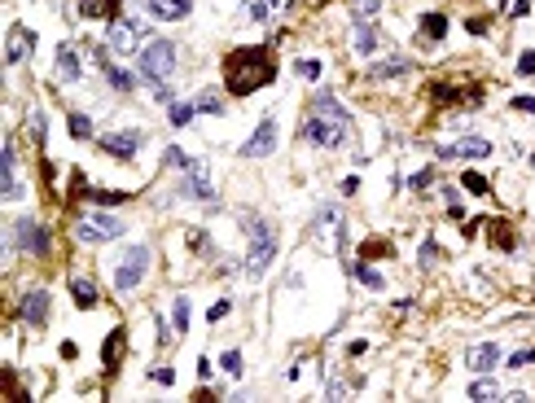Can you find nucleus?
Listing matches in <instances>:
<instances>
[{"label":"nucleus","mask_w":535,"mask_h":403,"mask_svg":"<svg viewBox=\"0 0 535 403\" xmlns=\"http://www.w3.org/2000/svg\"><path fill=\"white\" fill-rule=\"evenodd\" d=\"M272 79H276V62L268 53V44H246L224 57V84L233 96H250Z\"/></svg>","instance_id":"nucleus-1"},{"label":"nucleus","mask_w":535,"mask_h":403,"mask_svg":"<svg viewBox=\"0 0 535 403\" xmlns=\"http://www.w3.org/2000/svg\"><path fill=\"white\" fill-rule=\"evenodd\" d=\"M347 123H351V114L338 106V96H334V92H316V96H312V106H308L303 136L316 140V145H325V149H334V145L347 140Z\"/></svg>","instance_id":"nucleus-2"},{"label":"nucleus","mask_w":535,"mask_h":403,"mask_svg":"<svg viewBox=\"0 0 535 403\" xmlns=\"http://www.w3.org/2000/svg\"><path fill=\"white\" fill-rule=\"evenodd\" d=\"M175 70V44L171 40H154V44H145L141 48V74H145V79L149 84H154V92L158 96H167V74Z\"/></svg>","instance_id":"nucleus-3"},{"label":"nucleus","mask_w":535,"mask_h":403,"mask_svg":"<svg viewBox=\"0 0 535 403\" xmlns=\"http://www.w3.org/2000/svg\"><path fill=\"white\" fill-rule=\"evenodd\" d=\"M246 237H250V250H246V272L250 276H264L268 263L276 259V233H272V223L268 219H250L246 223Z\"/></svg>","instance_id":"nucleus-4"},{"label":"nucleus","mask_w":535,"mask_h":403,"mask_svg":"<svg viewBox=\"0 0 535 403\" xmlns=\"http://www.w3.org/2000/svg\"><path fill=\"white\" fill-rule=\"evenodd\" d=\"M123 228H127L123 219H114V215H106V211H92V215H84L80 223H75V237H80V241H92V245H101V241L123 237Z\"/></svg>","instance_id":"nucleus-5"},{"label":"nucleus","mask_w":535,"mask_h":403,"mask_svg":"<svg viewBox=\"0 0 535 403\" xmlns=\"http://www.w3.org/2000/svg\"><path fill=\"white\" fill-rule=\"evenodd\" d=\"M141 40H145L141 18H114L106 27V48H114V53H141Z\"/></svg>","instance_id":"nucleus-6"},{"label":"nucleus","mask_w":535,"mask_h":403,"mask_svg":"<svg viewBox=\"0 0 535 403\" xmlns=\"http://www.w3.org/2000/svg\"><path fill=\"white\" fill-rule=\"evenodd\" d=\"M145 272H149V250L145 245H127L119 255V267H114V285L119 289H136Z\"/></svg>","instance_id":"nucleus-7"},{"label":"nucleus","mask_w":535,"mask_h":403,"mask_svg":"<svg viewBox=\"0 0 535 403\" xmlns=\"http://www.w3.org/2000/svg\"><path fill=\"white\" fill-rule=\"evenodd\" d=\"M13 241H18V250H27V255H48V228L40 219H18Z\"/></svg>","instance_id":"nucleus-8"},{"label":"nucleus","mask_w":535,"mask_h":403,"mask_svg":"<svg viewBox=\"0 0 535 403\" xmlns=\"http://www.w3.org/2000/svg\"><path fill=\"white\" fill-rule=\"evenodd\" d=\"M439 158L443 162H452V158H492V140H482V136L448 140V145H439Z\"/></svg>","instance_id":"nucleus-9"},{"label":"nucleus","mask_w":535,"mask_h":403,"mask_svg":"<svg viewBox=\"0 0 535 403\" xmlns=\"http://www.w3.org/2000/svg\"><path fill=\"white\" fill-rule=\"evenodd\" d=\"M272 149H276V118L264 114V118H259V128H254V136L242 145V154H246V158H268Z\"/></svg>","instance_id":"nucleus-10"},{"label":"nucleus","mask_w":535,"mask_h":403,"mask_svg":"<svg viewBox=\"0 0 535 403\" xmlns=\"http://www.w3.org/2000/svg\"><path fill=\"white\" fill-rule=\"evenodd\" d=\"M180 193L193 197V202H215V184H211V175H207V167H202V162H193V167L185 171Z\"/></svg>","instance_id":"nucleus-11"},{"label":"nucleus","mask_w":535,"mask_h":403,"mask_svg":"<svg viewBox=\"0 0 535 403\" xmlns=\"http://www.w3.org/2000/svg\"><path fill=\"white\" fill-rule=\"evenodd\" d=\"M141 140H145V132H110V136H101V149L106 154H114V158H136V149H141Z\"/></svg>","instance_id":"nucleus-12"},{"label":"nucleus","mask_w":535,"mask_h":403,"mask_svg":"<svg viewBox=\"0 0 535 403\" xmlns=\"http://www.w3.org/2000/svg\"><path fill=\"white\" fill-rule=\"evenodd\" d=\"M18 316L27 324H44V316H48V289H27V294H22Z\"/></svg>","instance_id":"nucleus-13"},{"label":"nucleus","mask_w":535,"mask_h":403,"mask_svg":"<svg viewBox=\"0 0 535 403\" xmlns=\"http://www.w3.org/2000/svg\"><path fill=\"white\" fill-rule=\"evenodd\" d=\"M465 364H470L474 372H492V368L500 364V346H496V342H478V346H470Z\"/></svg>","instance_id":"nucleus-14"},{"label":"nucleus","mask_w":535,"mask_h":403,"mask_svg":"<svg viewBox=\"0 0 535 403\" xmlns=\"http://www.w3.org/2000/svg\"><path fill=\"white\" fill-rule=\"evenodd\" d=\"M123 350H127V329H110V338L101 342V364L114 372L123 364Z\"/></svg>","instance_id":"nucleus-15"},{"label":"nucleus","mask_w":535,"mask_h":403,"mask_svg":"<svg viewBox=\"0 0 535 403\" xmlns=\"http://www.w3.org/2000/svg\"><path fill=\"white\" fill-rule=\"evenodd\" d=\"M31 44H36V35H31L27 27H13V31H9V48H5V62H9V66H18L22 57L31 53Z\"/></svg>","instance_id":"nucleus-16"},{"label":"nucleus","mask_w":535,"mask_h":403,"mask_svg":"<svg viewBox=\"0 0 535 403\" xmlns=\"http://www.w3.org/2000/svg\"><path fill=\"white\" fill-rule=\"evenodd\" d=\"M97 62H101V70H106L110 88H119V92H132V88H136V79H132V74H127V70H119V66H114V62L106 57V44L97 48Z\"/></svg>","instance_id":"nucleus-17"},{"label":"nucleus","mask_w":535,"mask_h":403,"mask_svg":"<svg viewBox=\"0 0 535 403\" xmlns=\"http://www.w3.org/2000/svg\"><path fill=\"white\" fill-rule=\"evenodd\" d=\"M75 13H80V18H106V22H114V18H119V0H75Z\"/></svg>","instance_id":"nucleus-18"},{"label":"nucleus","mask_w":535,"mask_h":403,"mask_svg":"<svg viewBox=\"0 0 535 403\" xmlns=\"http://www.w3.org/2000/svg\"><path fill=\"white\" fill-rule=\"evenodd\" d=\"M189 0H149V13L154 18H163V22H180V18H189Z\"/></svg>","instance_id":"nucleus-19"},{"label":"nucleus","mask_w":535,"mask_h":403,"mask_svg":"<svg viewBox=\"0 0 535 403\" xmlns=\"http://www.w3.org/2000/svg\"><path fill=\"white\" fill-rule=\"evenodd\" d=\"M58 74H62V84H75V79H80V53H75L70 44L58 48Z\"/></svg>","instance_id":"nucleus-20"},{"label":"nucleus","mask_w":535,"mask_h":403,"mask_svg":"<svg viewBox=\"0 0 535 403\" xmlns=\"http://www.w3.org/2000/svg\"><path fill=\"white\" fill-rule=\"evenodd\" d=\"M487 241H492V245H500V250H514V245H518L514 228H509L504 219H487Z\"/></svg>","instance_id":"nucleus-21"},{"label":"nucleus","mask_w":535,"mask_h":403,"mask_svg":"<svg viewBox=\"0 0 535 403\" xmlns=\"http://www.w3.org/2000/svg\"><path fill=\"white\" fill-rule=\"evenodd\" d=\"M70 294H75V307H97V285L92 281H84V276H75V281H70Z\"/></svg>","instance_id":"nucleus-22"},{"label":"nucleus","mask_w":535,"mask_h":403,"mask_svg":"<svg viewBox=\"0 0 535 403\" xmlns=\"http://www.w3.org/2000/svg\"><path fill=\"white\" fill-rule=\"evenodd\" d=\"M355 48H360V53H377V31H373V22H355Z\"/></svg>","instance_id":"nucleus-23"},{"label":"nucleus","mask_w":535,"mask_h":403,"mask_svg":"<svg viewBox=\"0 0 535 403\" xmlns=\"http://www.w3.org/2000/svg\"><path fill=\"white\" fill-rule=\"evenodd\" d=\"M421 35H426V40H443V35H448V18H443V13H426V18H421Z\"/></svg>","instance_id":"nucleus-24"},{"label":"nucleus","mask_w":535,"mask_h":403,"mask_svg":"<svg viewBox=\"0 0 535 403\" xmlns=\"http://www.w3.org/2000/svg\"><path fill=\"white\" fill-rule=\"evenodd\" d=\"M395 74H409V62L395 57V62H377L373 66V79H395Z\"/></svg>","instance_id":"nucleus-25"},{"label":"nucleus","mask_w":535,"mask_h":403,"mask_svg":"<svg viewBox=\"0 0 535 403\" xmlns=\"http://www.w3.org/2000/svg\"><path fill=\"white\" fill-rule=\"evenodd\" d=\"M377 9H382V0H351V18L355 22H373Z\"/></svg>","instance_id":"nucleus-26"},{"label":"nucleus","mask_w":535,"mask_h":403,"mask_svg":"<svg viewBox=\"0 0 535 403\" xmlns=\"http://www.w3.org/2000/svg\"><path fill=\"white\" fill-rule=\"evenodd\" d=\"M351 272H355V276H360V281H364L369 289H382V276H377V272H373V267H369L364 259H351Z\"/></svg>","instance_id":"nucleus-27"},{"label":"nucleus","mask_w":535,"mask_h":403,"mask_svg":"<svg viewBox=\"0 0 535 403\" xmlns=\"http://www.w3.org/2000/svg\"><path fill=\"white\" fill-rule=\"evenodd\" d=\"M171 324H175V333L189 329V298H185V294L175 298V307H171Z\"/></svg>","instance_id":"nucleus-28"},{"label":"nucleus","mask_w":535,"mask_h":403,"mask_svg":"<svg viewBox=\"0 0 535 403\" xmlns=\"http://www.w3.org/2000/svg\"><path fill=\"white\" fill-rule=\"evenodd\" d=\"M66 128H70V136H75V140H88V136H92L88 114H70V118H66Z\"/></svg>","instance_id":"nucleus-29"},{"label":"nucleus","mask_w":535,"mask_h":403,"mask_svg":"<svg viewBox=\"0 0 535 403\" xmlns=\"http://www.w3.org/2000/svg\"><path fill=\"white\" fill-rule=\"evenodd\" d=\"M470 399H500V386L487 382V377H478V382L470 386Z\"/></svg>","instance_id":"nucleus-30"},{"label":"nucleus","mask_w":535,"mask_h":403,"mask_svg":"<svg viewBox=\"0 0 535 403\" xmlns=\"http://www.w3.org/2000/svg\"><path fill=\"white\" fill-rule=\"evenodd\" d=\"M163 162H167V167H180V171H189V167H193V158L185 154V149H180V145H171V149H167V154H163Z\"/></svg>","instance_id":"nucleus-31"},{"label":"nucleus","mask_w":535,"mask_h":403,"mask_svg":"<svg viewBox=\"0 0 535 403\" xmlns=\"http://www.w3.org/2000/svg\"><path fill=\"white\" fill-rule=\"evenodd\" d=\"M198 110H202V114H224V96L202 92V96H198Z\"/></svg>","instance_id":"nucleus-32"},{"label":"nucleus","mask_w":535,"mask_h":403,"mask_svg":"<svg viewBox=\"0 0 535 403\" xmlns=\"http://www.w3.org/2000/svg\"><path fill=\"white\" fill-rule=\"evenodd\" d=\"M294 70L303 74V79H320V70H325V66H320L316 57H298V62H294Z\"/></svg>","instance_id":"nucleus-33"},{"label":"nucleus","mask_w":535,"mask_h":403,"mask_svg":"<svg viewBox=\"0 0 535 403\" xmlns=\"http://www.w3.org/2000/svg\"><path fill=\"white\" fill-rule=\"evenodd\" d=\"M193 110H198V106H185V101H180V106H171V114H167L171 128H185V123H193Z\"/></svg>","instance_id":"nucleus-34"},{"label":"nucleus","mask_w":535,"mask_h":403,"mask_svg":"<svg viewBox=\"0 0 535 403\" xmlns=\"http://www.w3.org/2000/svg\"><path fill=\"white\" fill-rule=\"evenodd\" d=\"M461 184H465L470 193H487V180H482L478 171H465V180H461Z\"/></svg>","instance_id":"nucleus-35"},{"label":"nucleus","mask_w":535,"mask_h":403,"mask_svg":"<svg viewBox=\"0 0 535 403\" xmlns=\"http://www.w3.org/2000/svg\"><path fill=\"white\" fill-rule=\"evenodd\" d=\"M220 364H224L228 372L237 377V372H242V350H224V360H220Z\"/></svg>","instance_id":"nucleus-36"},{"label":"nucleus","mask_w":535,"mask_h":403,"mask_svg":"<svg viewBox=\"0 0 535 403\" xmlns=\"http://www.w3.org/2000/svg\"><path fill=\"white\" fill-rule=\"evenodd\" d=\"M526 364H535V350H531V346H526V350H518V355L509 360V368H526Z\"/></svg>","instance_id":"nucleus-37"},{"label":"nucleus","mask_w":535,"mask_h":403,"mask_svg":"<svg viewBox=\"0 0 535 403\" xmlns=\"http://www.w3.org/2000/svg\"><path fill=\"white\" fill-rule=\"evenodd\" d=\"M27 128H31V136H36V140H44V114H40V110L31 114V123H27Z\"/></svg>","instance_id":"nucleus-38"},{"label":"nucleus","mask_w":535,"mask_h":403,"mask_svg":"<svg viewBox=\"0 0 535 403\" xmlns=\"http://www.w3.org/2000/svg\"><path fill=\"white\" fill-rule=\"evenodd\" d=\"M518 70H522V74H535V53H531V48L518 57Z\"/></svg>","instance_id":"nucleus-39"},{"label":"nucleus","mask_w":535,"mask_h":403,"mask_svg":"<svg viewBox=\"0 0 535 403\" xmlns=\"http://www.w3.org/2000/svg\"><path fill=\"white\" fill-rule=\"evenodd\" d=\"M246 13H250V18H254V22H268V18H272V9H268V5H250V9H246Z\"/></svg>","instance_id":"nucleus-40"},{"label":"nucleus","mask_w":535,"mask_h":403,"mask_svg":"<svg viewBox=\"0 0 535 403\" xmlns=\"http://www.w3.org/2000/svg\"><path fill=\"white\" fill-rule=\"evenodd\" d=\"M97 202H101V206H114V202H123V193H106V189H101V193H92Z\"/></svg>","instance_id":"nucleus-41"},{"label":"nucleus","mask_w":535,"mask_h":403,"mask_svg":"<svg viewBox=\"0 0 535 403\" xmlns=\"http://www.w3.org/2000/svg\"><path fill=\"white\" fill-rule=\"evenodd\" d=\"M154 382H158V386H171L175 372H171V368H154Z\"/></svg>","instance_id":"nucleus-42"},{"label":"nucleus","mask_w":535,"mask_h":403,"mask_svg":"<svg viewBox=\"0 0 535 403\" xmlns=\"http://www.w3.org/2000/svg\"><path fill=\"white\" fill-rule=\"evenodd\" d=\"M514 110H526V114H535V96H514Z\"/></svg>","instance_id":"nucleus-43"},{"label":"nucleus","mask_w":535,"mask_h":403,"mask_svg":"<svg viewBox=\"0 0 535 403\" xmlns=\"http://www.w3.org/2000/svg\"><path fill=\"white\" fill-rule=\"evenodd\" d=\"M531 13V0H514V18H526Z\"/></svg>","instance_id":"nucleus-44"},{"label":"nucleus","mask_w":535,"mask_h":403,"mask_svg":"<svg viewBox=\"0 0 535 403\" xmlns=\"http://www.w3.org/2000/svg\"><path fill=\"white\" fill-rule=\"evenodd\" d=\"M207 316H211V320H224V316H228V302H215V307H211Z\"/></svg>","instance_id":"nucleus-45"},{"label":"nucleus","mask_w":535,"mask_h":403,"mask_svg":"<svg viewBox=\"0 0 535 403\" xmlns=\"http://www.w3.org/2000/svg\"><path fill=\"white\" fill-rule=\"evenodd\" d=\"M272 5H286V0H272Z\"/></svg>","instance_id":"nucleus-46"},{"label":"nucleus","mask_w":535,"mask_h":403,"mask_svg":"<svg viewBox=\"0 0 535 403\" xmlns=\"http://www.w3.org/2000/svg\"><path fill=\"white\" fill-rule=\"evenodd\" d=\"M531 167H535V158H531Z\"/></svg>","instance_id":"nucleus-47"}]
</instances>
